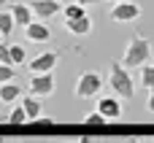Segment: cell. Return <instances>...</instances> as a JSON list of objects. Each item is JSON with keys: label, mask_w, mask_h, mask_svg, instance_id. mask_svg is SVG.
Instances as JSON below:
<instances>
[{"label": "cell", "mask_w": 154, "mask_h": 143, "mask_svg": "<svg viewBox=\"0 0 154 143\" xmlns=\"http://www.w3.org/2000/svg\"><path fill=\"white\" fill-rule=\"evenodd\" d=\"M108 87H111V92L116 95V97H122V100H130V97H135V84H133V73L122 65V62H114L111 68H108Z\"/></svg>", "instance_id": "cell-1"}, {"label": "cell", "mask_w": 154, "mask_h": 143, "mask_svg": "<svg viewBox=\"0 0 154 143\" xmlns=\"http://www.w3.org/2000/svg\"><path fill=\"white\" fill-rule=\"evenodd\" d=\"M149 57H152V43H149V38L135 35V38L127 43V49H125L122 65H125L127 70H133V68H143Z\"/></svg>", "instance_id": "cell-2"}, {"label": "cell", "mask_w": 154, "mask_h": 143, "mask_svg": "<svg viewBox=\"0 0 154 143\" xmlns=\"http://www.w3.org/2000/svg\"><path fill=\"white\" fill-rule=\"evenodd\" d=\"M103 76L97 73V70H87V73H81L79 76V81H76V97L79 100H89V97H95L100 89H103Z\"/></svg>", "instance_id": "cell-3"}, {"label": "cell", "mask_w": 154, "mask_h": 143, "mask_svg": "<svg viewBox=\"0 0 154 143\" xmlns=\"http://www.w3.org/2000/svg\"><path fill=\"white\" fill-rule=\"evenodd\" d=\"M54 87H57V81H54V70H51V73H32V78H30V84H27V92L35 95V97L41 100V97L54 95Z\"/></svg>", "instance_id": "cell-4"}, {"label": "cell", "mask_w": 154, "mask_h": 143, "mask_svg": "<svg viewBox=\"0 0 154 143\" xmlns=\"http://www.w3.org/2000/svg\"><path fill=\"white\" fill-rule=\"evenodd\" d=\"M138 16H141V0H122L108 11L111 22H135Z\"/></svg>", "instance_id": "cell-5"}, {"label": "cell", "mask_w": 154, "mask_h": 143, "mask_svg": "<svg viewBox=\"0 0 154 143\" xmlns=\"http://www.w3.org/2000/svg\"><path fill=\"white\" fill-rule=\"evenodd\" d=\"M30 8H32V14L41 22H49L51 16L62 14V3L60 0H30Z\"/></svg>", "instance_id": "cell-6"}, {"label": "cell", "mask_w": 154, "mask_h": 143, "mask_svg": "<svg viewBox=\"0 0 154 143\" xmlns=\"http://www.w3.org/2000/svg\"><path fill=\"white\" fill-rule=\"evenodd\" d=\"M57 51H41L35 59H30L27 62V70L30 73H51L54 70V65H57Z\"/></svg>", "instance_id": "cell-7"}, {"label": "cell", "mask_w": 154, "mask_h": 143, "mask_svg": "<svg viewBox=\"0 0 154 143\" xmlns=\"http://www.w3.org/2000/svg\"><path fill=\"white\" fill-rule=\"evenodd\" d=\"M24 38L32 41V43H46V41H51V27H49L46 22L35 19V22H30V24L24 27Z\"/></svg>", "instance_id": "cell-8"}, {"label": "cell", "mask_w": 154, "mask_h": 143, "mask_svg": "<svg viewBox=\"0 0 154 143\" xmlns=\"http://www.w3.org/2000/svg\"><path fill=\"white\" fill-rule=\"evenodd\" d=\"M97 111H100L108 122L122 119V103H119L116 95H106V97H100V100H97Z\"/></svg>", "instance_id": "cell-9"}, {"label": "cell", "mask_w": 154, "mask_h": 143, "mask_svg": "<svg viewBox=\"0 0 154 143\" xmlns=\"http://www.w3.org/2000/svg\"><path fill=\"white\" fill-rule=\"evenodd\" d=\"M8 11H11V16H14V24H19L22 30H24L30 22H35V14H32L30 3H11Z\"/></svg>", "instance_id": "cell-10"}, {"label": "cell", "mask_w": 154, "mask_h": 143, "mask_svg": "<svg viewBox=\"0 0 154 143\" xmlns=\"http://www.w3.org/2000/svg\"><path fill=\"white\" fill-rule=\"evenodd\" d=\"M16 100H22V87L8 81V84H0V103L3 105H14Z\"/></svg>", "instance_id": "cell-11"}, {"label": "cell", "mask_w": 154, "mask_h": 143, "mask_svg": "<svg viewBox=\"0 0 154 143\" xmlns=\"http://www.w3.org/2000/svg\"><path fill=\"white\" fill-rule=\"evenodd\" d=\"M65 30L70 32V35H89L92 32V19H89V14L87 16H81V19H73V22H65Z\"/></svg>", "instance_id": "cell-12"}, {"label": "cell", "mask_w": 154, "mask_h": 143, "mask_svg": "<svg viewBox=\"0 0 154 143\" xmlns=\"http://www.w3.org/2000/svg\"><path fill=\"white\" fill-rule=\"evenodd\" d=\"M22 108H24V114H27V122H30V124L41 116V103H38V97H35V95H30V92L22 97Z\"/></svg>", "instance_id": "cell-13"}, {"label": "cell", "mask_w": 154, "mask_h": 143, "mask_svg": "<svg viewBox=\"0 0 154 143\" xmlns=\"http://www.w3.org/2000/svg\"><path fill=\"white\" fill-rule=\"evenodd\" d=\"M62 16H65V22L81 19V16H87V5H81V3H68V5L62 8Z\"/></svg>", "instance_id": "cell-14"}, {"label": "cell", "mask_w": 154, "mask_h": 143, "mask_svg": "<svg viewBox=\"0 0 154 143\" xmlns=\"http://www.w3.org/2000/svg\"><path fill=\"white\" fill-rule=\"evenodd\" d=\"M5 122H8L11 127H22V124H27V114H24L22 103H14V108H11V114H8Z\"/></svg>", "instance_id": "cell-15"}, {"label": "cell", "mask_w": 154, "mask_h": 143, "mask_svg": "<svg viewBox=\"0 0 154 143\" xmlns=\"http://www.w3.org/2000/svg\"><path fill=\"white\" fill-rule=\"evenodd\" d=\"M14 16H11V11H0V38H8L11 32H14Z\"/></svg>", "instance_id": "cell-16"}, {"label": "cell", "mask_w": 154, "mask_h": 143, "mask_svg": "<svg viewBox=\"0 0 154 143\" xmlns=\"http://www.w3.org/2000/svg\"><path fill=\"white\" fill-rule=\"evenodd\" d=\"M141 84L146 89H154V65H149V62L141 68Z\"/></svg>", "instance_id": "cell-17"}, {"label": "cell", "mask_w": 154, "mask_h": 143, "mask_svg": "<svg viewBox=\"0 0 154 143\" xmlns=\"http://www.w3.org/2000/svg\"><path fill=\"white\" fill-rule=\"evenodd\" d=\"M84 124H89V127H106L108 119H106L100 111H95V114H87V116H84Z\"/></svg>", "instance_id": "cell-18"}, {"label": "cell", "mask_w": 154, "mask_h": 143, "mask_svg": "<svg viewBox=\"0 0 154 143\" xmlns=\"http://www.w3.org/2000/svg\"><path fill=\"white\" fill-rule=\"evenodd\" d=\"M24 59H27L24 46H11V65H14V68H16V65H24Z\"/></svg>", "instance_id": "cell-19"}, {"label": "cell", "mask_w": 154, "mask_h": 143, "mask_svg": "<svg viewBox=\"0 0 154 143\" xmlns=\"http://www.w3.org/2000/svg\"><path fill=\"white\" fill-rule=\"evenodd\" d=\"M16 78V68L14 65H0V84H8Z\"/></svg>", "instance_id": "cell-20"}, {"label": "cell", "mask_w": 154, "mask_h": 143, "mask_svg": "<svg viewBox=\"0 0 154 143\" xmlns=\"http://www.w3.org/2000/svg\"><path fill=\"white\" fill-rule=\"evenodd\" d=\"M0 65H11V46L0 43Z\"/></svg>", "instance_id": "cell-21"}, {"label": "cell", "mask_w": 154, "mask_h": 143, "mask_svg": "<svg viewBox=\"0 0 154 143\" xmlns=\"http://www.w3.org/2000/svg\"><path fill=\"white\" fill-rule=\"evenodd\" d=\"M32 124H43V127H51V124H54V119H51V116H38Z\"/></svg>", "instance_id": "cell-22"}, {"label": "cell", "mask_w": 154, "mask_h": 143, "mask_svg": "<svg viewBox=\"0 0 154 143\" xmlns=\"http://www.w3.org/2000/svg\"><path fill=\"white\" fill-rule=\"evenodd\" d=\"M146 111L154 114V89H149V97H146Z\"/></svg>", "instance_id": "cell-23"}, {"label": "cell", "mask_w": 154, "mask_h": 143, "mask_svg": "<svg viewBox=\"0 0 154 143\" xmlns=\"http://www.w3.org/2000/svg\"><path fill=\"white\" fill-rule=\"evenodd\" d=\"M76 3H81V5H97L100 0H76Z\"/></svg>", "instance_id": "cell-24"}, {"label": "cell", "mask_w": 154, "mask_h": 143, "mask_svg": "<svg viewBox=\"0 0 154 143\" xmlns=\"http://www.w3.org/2000/svg\"><path fill=\"white\" fill-rule=\"evenodd\" d=\"M119 143H141V141H138V138H122Z\"/></svg>", "instance_id": "cell-25"}, {"label": "cell", "mask_w": 154, "mask_h": 143, "mask_svg": "<svg viewBox=\"0 0 154 143\" xmlns=\"http://www.w3.org/2000/svg\"><path fill=\"white\" fill-rule=\"evenodd\" d=\"M76 143H92V141H89L87 135H81V138H79V141H76Z\"/></svg>", "instance_id": "cell-26"}, {"label": "cell", "mask_w": 154, "mask_h": 143, "mask_svg": "<svg viewBox=\"0 0 154 143\" xmlns=\"http://www.w3.org/2000/svg\"><path fill=\"white\" fill-rule=\"evenodd\" d=\"M5 5H11V0H0V8H5Z\"/></svg>", "instance_id": "cell-27"}, {"label": "cell", "mask_w": 154, "mask_h": 143, "mask_svg": "<svg viewBox=\"0 0 154 143\" xmlns=\"http://www.w3.org/2000/svg\"><path fill=\"white\" fill-rule=\"evenodd\" d=\"M108 3H111V5H116V3H122V0H108Z\"/></svg>", "instance_id": "cell-28"}, {"label": "cell", "mask_w": 154, "mask_h": 143, "mask_svg": "<svg viewBox=\"0 0 154 143\" xmlns=\"http://www.w3.org/2000/svg\"><path fill=\"white\" fill-rule=\"evenodd\" d=\"M149 143H154V138H149Z\"/></svg>", "instance_id": "cell-29"}, {"label": "cell", "mask_w": 154, "mask_h": 143, "mask_svg": "<svg viewBox=\"0 0 154 143\" xmlns=\"http://www.w3.org/2000/svg\"><path fill=\"white\" fill-rule=\"evenodd\" d=\"M0 143H3V138H0Z\"/></svg>", "instance_id": "cell-30"}, {"label": "cell", "mask_w": 154, "mask_h": 143, "mask_svg": "<svg viewBox=\"0 0 154 143\" xmlns=\"http://www.w3.org/2000/svg\"><path fill=\"white\" fill-rule=\"evenodd\" d=\"M60 3H62V0H60Z\"/></svg>", "instance_id": "cell-31"}]
</instances>
